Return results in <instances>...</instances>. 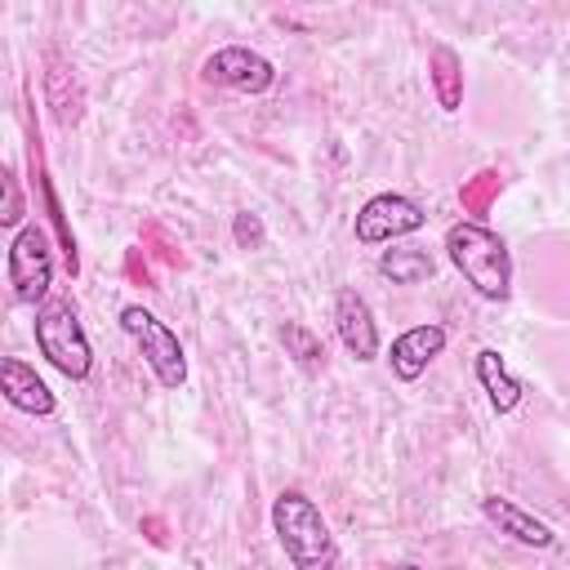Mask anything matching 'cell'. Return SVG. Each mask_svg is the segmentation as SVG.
Listing matches in <instances>:
<instances>
[{"label":"cell","mask_w":570,"mask_h":570,"mask_svg":"<svg viewBox=\"0 0 570 570\" xmlns=\"http://www.w3.org/2000/svg\"><path fill=\"white\" fill-rule=\"evenodd\" d=\"M476 383L485 387V396H490V405L499 414H512L521 405V379H512V370L503 365L499 347H481L476 352Z\"/></svg>","instance_id":"12"},{"label":"cell","mask_w":570,"mask_h":570,"mask_svg":"<svg viewBox=\"0 0 570 570\" xmlns=\"http://www.w3.org/2000/svg\"><path fill=\"white\" fill-rule=\"evenodd\" d=\"M423 223H428V214H423L419 200H410V196H401V191H379V196H370V200L356 209L352 232H356L361 245H387V240H396V236L419 232Z\"/></svg>","instance_id":"6"},{"label":"cell","mask_w":570,"mask_h":570,"mask_svg":"<svg viewBox=\"0 0 570 570\" xmlns=\"http://www.w3.org/2000/svg\"><path fill=\"white\" fill-rule=\"evenodd\" d=\"M120 330L134 338V347L142 352V361H147V370L156 374V383L160 387H183L187 383V356H183V343H178V334L165 325V321H156L142 303H129V307H120Z\"/></svg>","instance_id":"4"},{"label":"cell","mask_w":570,"mask_h":570,"mask_svg":"<svg viewBox=\"0 0 570 570\" xmlns=\"http://www.w3.org/2000/svg\"><path fill=\"white\" fill-rule=\"evenodd\" d=\"M392 570H419V566H414V561H401V566H392Z\"/></svg>","instance_id":"19"},{"label":"cell","mask_w":570,"mask_h":570,"mask_svg":"<svg viewBox=\"0 0 570 570\" xmlns=\"http://www.w3.org/2000/svg\"><path fill=\"white\" fill-rule=\"evenodd\" d=\"M45 98H49L58 125H76V120H80V89H76V76H71L58 58H49V71H45Z\"/></svg>","instance_id":"15"},{"label":"cell","mask_w":570,"mask_h":570,"mask_svg":"<svg viewBox=\"0 0 570 570\" xmlns=\"http://www.w3.org/2000/svg\"><path fill=\"white\" fill-rule=\"evenodd\" d=\"M334 330H338L343 347H347L356 361H374V356H379V321H374L370 303H365L352 285H343V289L334 294Z\"/></svg>","instance_id":"8"},{"label":"cell","mask_w":570,"mask_h":570,"mask_svg":"<svg viewBox=\"0 0 570 570\" xmlns=\"http://www.w3.org/2000/svg\"><path fill=\"white\" fill-rule=\"evenodd\" d=\"M0 223H4V227H18V223H22V196H18L13 169H4V209H0Z\"/></svg>","instance_id":"18"},{"label":"cell","mask_w":570,"mask_h":570,"mask_svg":"<svg viewBox=\"0 0 570 570\" xmlns=\"http://www.w3.org/2000/svg\"><path fill=\"white\" fill-rule=\"evenodd\" d=\"M432 272L436 263L423 245H392L379 254V276H387L392 285H423Z\"/></svg>","instance_id":"14"},{"label":"cell","mask_w":570,"mask_h":570,"mask_svg":"<svg viewBox=\"0 0 570 570\" xmlns=\"http://www.w3.org/2000/svg\"><path fill=\"white\" fill-rule=\"evenodd\" d=\"M200 76L209 85H223V89H236V94H267L276 85L272 58H263L249 45H223V49H214L200 62Z\"/></svg>","instance_id":"7"},{"label":"cell","mask_w":570,"mask_h":570,"mask_svg":"<svg viewBox=\"0 0 570 570\" xmlns=\"http://www.w3.org/2000/svg\"><path fill=\"white\" fill-rule=\"evenodd\" d=\"M36 347L67 379H89L94 370V347L85 338V325L71 298H45L36 307Z\"/></svg>","instance_id":"3"},{"label":"cell","mask_w":570,"mask_h":570,"mask_svg":"<svg viewBox=\"0 0 570 570\" xmlns=\"http://www.w3.org/2000/svg\"><path fill=\"white\" fill-rule=\"evenodd\" d=\"M49 281H53V254H49V236L40 223H22L9 240V289L13 303L22 307H40L49 298Z\"/></svg>","instance_id":"5"},{"label":"cell","mask_w":570,"mask_h":570,"mask_svg":"<svg viewBox=\"0 0 570 570\" xmlns=\"http://www.w3.org/2000/svg\"><path fill=\"white\" fill-rule=\"evenodd\" d=\"M428 80H432V94H436V107L441 111H459L463 107V58L450 45H432V53H428Z\"/></svg>","instance_id":"13"},{"label":"cell","mask_w":570,"mask_h":570,"mask_svg":"<svg viewBox=\"0 0 570 570\" xmlns=\"http://www.w3.org/2000/svg\"><path fill=\"white\" fill-rule=\"evenodd\" d=\"M445 352V325L428 321V325H410L405 334L392 338V352H387V365L401 383H414L436 356Z\"/></svg>","instance_id":"9"},{"label":"cell","mask_w":570,"mask_h":570,"mask_svg":"<svg viewBox=\"0 0 570 570\" xmlns=\"http://www.w3.org/2000/svg\"><path fill=\"white\" fill-rule=\"evenodd\" d=\"M272 530L289 557L294 570H334L338 566V543L321 517V508L303 490H281L272 503Z\"/></svg>","instance_id":"2"},{"label":"cell","mask_w":570,"mask_h":570,"mask_svg":"<svg viewBox=\"0 0 570 570\" xmlns=\"http://www.w3.org/2000/svg\"><path fill=\"white\" fill-rule=\"evenodd\" d=\"M481 512L490 525H499V534L525 543V548H552L557 543V530L548 521H539L534 512H525L517 499H503V494H485L481 499Z\"/></svg>","instance_id":"10"},{"label":"cell","mask_w":570,"mask_h":570,"mask_svg":"<svg viewBox=\"0 0 570 570\" xmlns=\"http://www.w3.org/2000/svg\"><path fill=\"white\" fill-rule=\"evenodd\" d=\"M445 254H450V263L459 267V276H463L481 298L503 303V298L512 294V254H508L503 236L490 232L485 223H472V218L454 223V227L445 232Z\"/></svg>","instance_id":"1"},{"label":"cell","mask_w":570,"mask_h":570,"mask_svg":"<svg viewBox=\"0 0 570 570\" xmlns=\"http://www.w3.org/2000/svg\"><path fill=\"white\" fill-rule=\"evenodd\" d=\"M232 236H236V245H240V249H258V245L267 240L263 218H258V214H249V209H240V214L232 218Z\"/></svg>","instance_id":"17"},{"label":"cell","mask_w":570,"mask_h":570,"mask_svg":"<svg viewBox=\"0 0 570 570\" xmlns=\"http://www.w3.org/2000/svg\"><path fill=\"white\" fill-rule=\"evenodd\" d=\"M0 392H4V401H9L13 410H22V414H40V419H45V414L58 410L49 383H45L27 361H18V356H4V361H0Z\"/></svg>","instance_id":"11"},{"label":"cell","mask_w":570,"mask_h":570,"mask_svg":"<svg viewBox=\"0 0 570 570\" xmlns=\"http://www.w3.org/2000/svg\"><path fill=\"white\" fill-rule=\"evenodd\" d=\"M281 343H285V356H289L303 374H321V370H325V343H321V334H312L303 321H285V325H281Z\"/></svg>","instance_id":"16"}]
</instances>
